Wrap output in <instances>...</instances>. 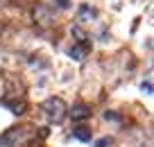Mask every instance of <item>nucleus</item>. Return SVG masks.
<instances>
[{"label":"nucleus","instance_id":"f257e3e1","mask_svg":"<svg viewBox=\"0 0 154 147\" xmlns=\"http://www.w3.org/2000/svg\"><path fill=\"white\" fill-rule=\"evenodd\" d=\"M27 140H29L27 129L14 127V129H7V131L0 136V147H25Z\"/></svg>","mask_w":154,"mask_h":147},{"label":"nucleus","instance_id":"f8f14e48","mask_svg":"<svg viewBox=\"0 0 154 147\" xmlns=\"http://www.w3.org/2000/svg\"><path fill=\"white\" fill-rule=\"evenodd\" d=\"M59 2V7H68V0H57Z\"/></svg>","mask_w":154,"mask_h":147},{"label":"nucleus","instance_id":"1a4fd4ad","mask_svg":"<svg viewBox=\"0 0 154 147\" xmlns=\"http://www.w3.org/2000/svg\"><path fill=\"white\" fill-rule=\"evenodd\" d=\"M104 118H106V120H116V122H120V118H118V115H116L113 111H106V113H104Z\"/></svg>","mask_w":154,"mask_h":147},{"label":"nucleus","instance_id":"6e6552de","mask_svg":"<svg viewBox=\"0 0 154 147\" xmlns=\"http://www.w3.org/2000/svg\"><path fill=\"white\" fill-rule=\"evenodd\" d=\"M84 18H95V9L82 7V9H79V20H84Z\"/></svg>","mask_w":154,"mask_h":147},{"label":"nucleus","instance_id":"39448f33","mask_svg":"<svg viewBox=\"0 0 154 147\" xmlns=\"http://www.w3.org/2000/svg\"><path fill=\"white\" fill-rule=\"evenodd\" d=\"M34 20H36L38 25H50V11L45 9L43 5H36V9H34Z\"/></svg>","mask_w":154,"mask_h":147},{"label":"nucleus","instance_id":"0eeeda50","mask_svg":"<svg viewBox=\"0 0 154 147\" xmlns=\"http://www.w3.org/2000/svg\"><path fill=\"white\" fill-rule=\"evenodd\" d=\"M72 136H75L77 140H84V142H86V140H91V131H88L86 127H77L75 131H72Z\"/></svg>","mask_w":154,"mask_h":147},{"label":"nucleus","instance_id":"423d86ee","mask_svg":"<svg viewBox=\"0 0 154 147\" xmlns=\"http://www.w3.org/2000/svg\"><path fill=\"white\" fill-rule=\"evenodd\" d=\"M5 104L11 109V113H14V115H23L25 109H27V106H25V102H9V100H7Z\"/></svg>","mask_w":154,"mask_h":147},{"label":"nucleus","instance_id":"ddd939ff","mask_svg":"<svg viewBox=\"0 0 154 147\" xmlns=\"http://www.w3.org/2000/svg\"><path fill=\"white\" fill-rule=\"evenodd\" d=\"M0 32H2V25H0Z\"/></svg>","mask_w":154,"mask_h":147},{"label":"nucleus","instance_id":"7ed1b4c3","mask_svg":"<svg viewBox=\"0 0 154 147\" xmlns=\"http://www.w3.org/2000/svg\"><path fill=\"white\" fill-rule=\"evenodd\" d=\"M88 50H91V43L79 41L77 45H72L70 50H68V57H70V59H75V61H82V59L88 54Z\"/></svg>","mask_w":154,"mask_h":147},{"label":"nucleus","instance_id":"20e7f679","mask_svg":"<svg viewBox=\"0 0 154 147\" xmlns=\"http://www.w3.org/2000/svg\"><path fill=\"white\" fill-rule=\"evenodd\" d=\"M70 118L75 120V122H82V120L91 118V106L88 104H75L70 111Z\"/></svg>","mask_w":154,"mask_h":147},{"label":"nucleus","instance_id":"f03ea898","mask_svg":"<svg viewBox=\"0 0 154 147\" xmlns=\"http://www.w3.org/2000/svg\"><path fill=\"white\" fill-rule=\"evenodd\" d=\"M41 109H43V113L48 115V120H52V122H61L63 115L68 113L66 111V102H63L61 97H48Z\"/></svg>","mask_w":154,"mask_h":147},{"label":"nucleus","instance_id":"9b49d317","mask_svg":"<svg viewBox=\"0 0 154 147\" xmlns=\"http://www.w3.org/2000/svg\"><path fill=\"white\" fill-rule=\"evenodd\" d=\"M143 90H145V93H152V84H149V81H147V84H143Z\"/></svg>","mask_w":154,"mask_h":147},{"label":"nucleus","instance_id":"9d476101","mask_svg":"<svg viewBox=\"0 0 154 147\" xmlns=\"http://www.w3.org/2000/svg\"><path fill=\"white\" fill-rule=\"evenodd\" d=\"M106 145H109V138H102V140L95 142V147H106Z\"/></svg>","mask_w":154,"mask_h":147}]
</instances>
